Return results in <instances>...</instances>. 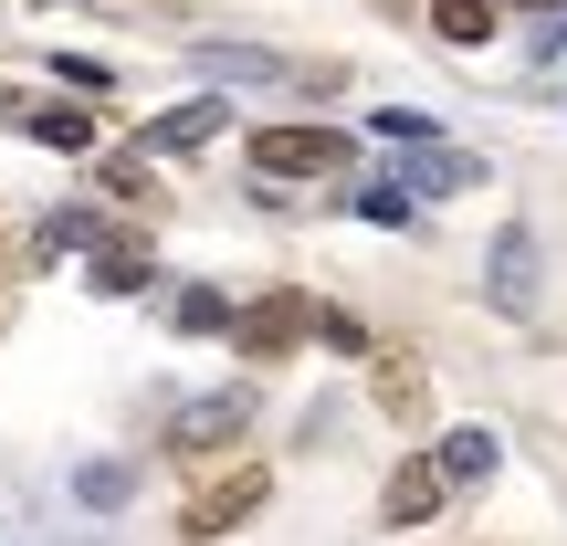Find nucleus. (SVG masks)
Segmentation results:
<instances>
[{"label": "nucleus", "instance_id": "nucleus-19", "mask_svg": "<svg viewBox=\"0 0 567 546\" xmlns=\"http://www.w3.org/2000/svg\"><path fill=\"white\" fill-rule=\"evenodd\" d=\"M53 74L74 84V95H116V63H84V53H53Z\"/></svg>", "mask_w": 567, "mask_h": 546}, {"label": "nucleus", "instance_id": "nucleus-7", "mask_svg": "<svg viewBox=\"0 0 567 546\" xmlns=\"http://www.w3.org/2000/svg\"><path fill=\"white\" fill-rule=\"evenodd\" d=\"M484 284H494V305H505V316H526V305H536V231H505V243H494V264H484Z\"/></svg>", "mask_w": 567, "mask_h": 546}, {"label": "nucleus", "instance_id": "nucleus-15", "mask_svg": "<svg viewBox=\"0 0 567 546\" xmlns=\"http://www.w3.org/2000/svg\"><path fill=\"white\" fill-rule=\"evenodd\" d=\"M126 494H137V473H126V463H84L74 473V505H95V515H116Z\"/></svg>", "mask_w": 567, "mask_h": 546}, {"label": "nucleus", "instance_id": "nucleus-11", "mask_svg": "<svg viewBox=\"0 0 567 546\" xmlns=\"http://www.w3.org/2000/svg\"><path fill=\"white\" fill-rule=\"evenodd\" d=\"M431 463H442V484H484V473L505 463V442H494V431H452V442L431 452Z\"/></svg>", "mask_w": 567, "mask_h": 546}, {"label": "nucleus", "instance_id": "nucleus-21", "mask_svg": "<svg viewBox=\"0 0 567 546\" xmlns=\"http://www.w3.org/2000/svg\"><path fill=\"white\" fill-rule=\"evenodd\" d=\"M505 11H567V0H505Z\"/></svg>", "mask_w": 567, "mask_h": 546}, {"label": "nucleus", "instance_id": "nucleus-4", "mask_svg": "<svg viewBox=\"0 0 567 546\" xmlns=\"http://www.w3.org/2000/svg\"><path fill=\"white\" fill-rule=\"evenodd\" d=\"M252 431V389H210V400H189L179 421H168V452H221Z\"/></svg>", "mask_w": 567, "mask_h": 546}, {"label": "nucleus", "instance_id": "nucleus-9", "mask_svg": "<svg viewBox=\"0 0 567 546\" xmlns=\"http://www.w3.org/2000/svg\"><path fill=\"white\" fill-rule=\"evenodd\" d=\"M231 316H243V305H231L221 284H179V295H168V326H179V337H231Z\"/></svg>", "mask_w": 567, "mask_h": 546}, {"label": "nucleus", "instance_id": "nucleus-14", "mask_svg": "<svg viewBox=\"0 0 567 546\" xmlns=\"http://www.w3.org/2000/svg\"><path fill=\"white\" fill-rule=\"evenodd\" d=\"M200 63H210L221 84H264V74H284V63H274V53H252V42H200Z\"/></svg>", "mask_w": 567, "mask_h": 546}, {"label": "nucleus", "instance_id": "nucleus-12", "mask_svg": "<svg viewBox=\"0 0 567 546\" xmlns=\"http://www.w3.org/2000/svg\"><path fill=\"white\" fill-rule=\"evenodd\" d=\"M494 21H505V0H431V32L442 42H494Z\"/></svg>", "mask_w": 567, "mask_h": 546}, {"label": "nucleus", "instance_id": "nucleus-18", "mask_svg": "<svg viewBox=\"0 0 567 546\" xmlns=\"http://www.w3.org/2000/svg\"><path fill=\"white\" fill-rule=\"evenodd\" d=\"M358 222L400 231V222H410V189H400V179H368V189H358Z\"/></svg>", "mask_w": 567, "mask_h": 546}, {"label": "nucleus", "instance_id": "nucleus-10", "mask_svg": "<svg viewBox=\"0 0 567 546\" xmlns=\"http://www.w3.org/2000/svg\"><path fill=\"white\" fill-rule=\"evenodd\" d=\"M147 274H158L147 243H95V253H84V284H95V295H137Z\"/></svg>", "mask_w": 567, "mask_h": 546}, {"label": "nucleus", "instance_id": "nucleus-20", "mask_svg": "<svg viewBox=\"0 0 567 546\" xmlns=\"http://www.w3.org/2000/svg\"><path fill=\"white\" fill-rule=\"evenodd\" d=\"M316 337L337 347V358H368V326H358V316H337V305H316Z\"/></svg>", "mask_w": 567, "mask_h": 546}, {"label": "nucleus", "instance_id": "nucleus-17", "mask_svg": "<svg viewBox=\"0 0 567 546\" xmlns=\"http://www.w3.org/2000/svg\"><path fill=\"white\" fill-rule=\"evenodd\" d=\"M95 243H105L95 210H53V222H42V253H95Z\"/></svg>", "mask_w": 567, "mask_h": 546}, {"label": "nucleus", "instance_id": "nucleus-2", "mask_svg": "<svg viewBox=\"0 0 567 546\" xmlns=\"http://www.w3.org/2000/svg\"><path fill=\"white\" fill-rule=\"evenodd\" d=\"M252 168H264V179H337L347 137L337 126H264V137H252Z\"/></svg>", "mask_w": 567, "mask_h": 546}, {"label": "nucleus", "instance_id": "nucleus-5", "mask_svg": "<svg viewBox=\"0 0 567 546\" xmlns=\"http://www.w3.org/2000/svg\"><path fill=\"white\" fill-rule=\"evenodd\" d=\"M221 126H231V105H221V95H189V105H168V116H147V137H137V147L179 158V147H210Z\"/></svg>", "mask_w": 567, "mask_h": 546}, {"label": "nucleus", "instance_id": "nucleus-6", "mask_svg": "<svg viewBox=\"0 0 567 546\" xmlns=\"http://www.w3.org/2000/svg\"><path fill=\"white\" fill-rule=\"evenodd\" d=\"M442 463H400L389 473V494H379V526H431V515H442Z\"/></svg>", "mask_w": 567, "mask_h": 546}, {"label": "nucleus", "instance_id": "nucleus-1", "mask_svg": "<svg viewBox=\"0 0 567 546\" xmlns=\"http://www.w3.org/2000/svg\"><path fill=\"white\" fill-rule=\"evenodd\" d=\"M264 494H274V473H264V463H231V473H210V484L179 505V536H189V546H210V536L252 526V515H264Z\"/></svg>", "mask_w": 567, "mask_h": 546}, {"label": "nucleus", "instance_id": "nucleus-3", "mask_svg": "<svg viewBox=\"0 0 567 546\" xmlns=\"http://www.w3.org/2000/svg\"><path fill=\"white\" fill-rule=\"evenodd\" d=\"M231 337H243V358H284V347L316 337V295H264V305H243Z\"/></svg>", "mask_w": 567, "mask_h": 546}, {"label": "nucleus", "instance_id": "nucleus-13", "mask_svg": "<svg viewBox=\"0 0 567 546\" xmlns=\"http://www.w3.org/2000/svg\"><path fill=\"white\" fill-rule=\"evenodd\" d=\"M484 168L473 158H452V147H410V189H473Z\"/></svg>", "mask_w": 567, "mask_h": 546}, {"label": "nucleus", "instance_id": "nucleus-16", "mask_svg": "<svg viewBox=\"0 0 567 546\" xmlns=\"http://www.w3.org/2000/svg\"><path fill=\"white\" fill-rule=\"evenodd\" d=\"M368 126H379L389 147H442V126H431L421 105H379V116H368Z\"/></svg>", "mask_w": 567, "mask_h": 546}, {"label": "nucleus", "instance_id": "nucleus-8", "mask_svg": "<svg viewBox=\"0 0 567 546\" xmlns=\"http://www.w3.org/2000/svg\"><path fill=\"white\" fill-rule=\"evenodd\" d=\"M0 116H11V126H32L42 147H74V158L95 147V116H84V105H32V95H11Z\"/></svg>", "mask_w": 567, "mask_h": 546}]
</instances>
